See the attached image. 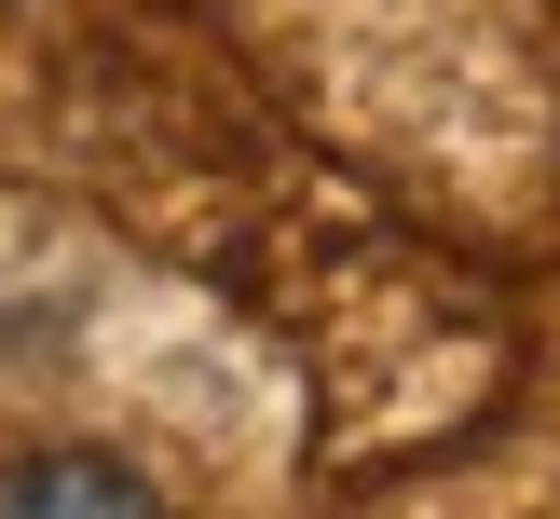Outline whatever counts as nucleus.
<instances>
[{
	"instance_id": "f257e3e1",
	"label": "nucleus",
	"mask_w": 560,
	"mask_h": 519,
	"mask_svg": "<svg viewBox=\"0 0 560 519\" xmlns=\"http://www.w3.org/2000/svg\"><path fill=\"white\" fill-rule=\"evenodd\" d=\"M0 519H164V492L124 451H14L0 464Z\"/></svg>"
}]
</instances>
